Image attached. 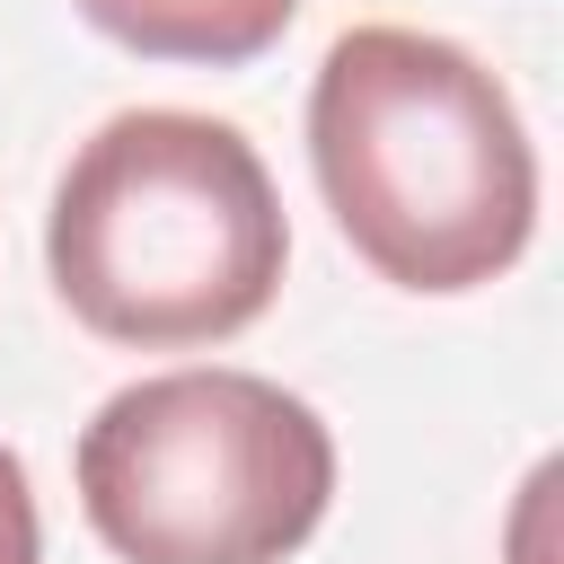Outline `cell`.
<instances>
[{"instance_id":"obj_1","label":"cell","mask_w":564,"mask_h":564,"mask_svg":"<svg viewBox=\"0 0 564 564\" xmlns=\"http://www.w3.org/2000/svg\"><path fill=\"white\" fill-rule=\"evenodd\" d=\"M308 167L352 256L423 300L502 282L538 238V150L511 88L423 26H352L326 44Z\"/></svg>"},{"instance_id":"obj_2","label":"cell","mask_w":564,"mask_h":564,"mask_svg":"<svg viewBox=\"0 0 564 564\" xmlns=\"http://www.w3.org/2000/svg\"><path fill=\"white\" fill-rule=\"evenodd\" d=\"M44 264L97 344L194 352L247 335L273 308L291 220L238 123L194 106H132L70 150Z\"/></svg>"},{"instance_id":"obj_3","label":"cell","mask_w":564,"mask_h":564,"mask_svg":"<svg viewBox=\"0 0 564 564\" xmlns=\"http://www.w3.org/2000/svg\"><path fill=\"white\" fill-rule=\"evenodd\" d=\"M79 511L123 564H291L335 502V432L264 370H159L79 423Z\"/></svg>"},{"instance_id":"obj_4","label":"cell","mask_w":564,"mask_h":564,"mask_svg":"<svg viewBox=\"0 0 564 564\" xmlns=\"http://www.w3.org/2000/svg\"><path fill=\"white\" fill-rule=\"evenodd\" d=\"M70 9L106 44L141 62H194V70H247L300 18V0H70Z\"/></svg>"},{"instance_id":"obj_5","label":"cell","mask_w":564,"mask_h":564,"mask_svg":"<svg viewBox=\"0 0 564 564\" xmlns=\"http://www.w3.org/2000/svg\"><path fill=\"white\" fill-rule=\"evenodd\" d=\"M0 564H44V520H35V485L26 458L0 441Z\"/></svg>"}]
</instances>
